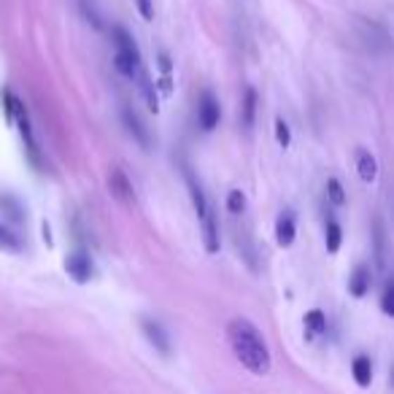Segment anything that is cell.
<instances>
[{
	"mask_svg": "<svg viewBox=\"0 0 394 394\" xmlns=\"http://www.w3.org/2000/svg\"><path fill=\"white\" fill-rule=\"evenodd\" d=\"M227 341L230 348L235 354V360L251 373V376H268L270 367H273V357H270V348L265 335L257 329L254 322L249 319H232L227 324Z\"/></svg>",
	"mask_w": 394,
	"mask_h": 394,
	"instance_id": "cell-1",
	"label": "cell"
},
{
	"mask_svg": "<svg viewBox=\"0 0 394 394\" xmlns=\"http://www.w3.org/2000/svg\"><path fill=\"white\" fill-rule=\"evenodd\" d=\"M111 41H114V63H117L119 73L127 76V79H138V73L143 70V57H140L136 38L124 27L114 25L111 27Z\"/></svg>",
	"mask_w": 394,
	"mask_h": 394,
	"instance_id": "cell-2",
	"label": "cell"
},
{
	"mask_svg": "<svg viewBox=\"0 0 394 394\" xmlns=\"http://www.w3.org/2000/svg\"><path fill=\"white\" fill-rule=\"evenodd\" d=\"M14 124L19 127V136H22V146L27 152V159L33 162L35 171H41V149H38V140H35L33 133V122H30V114H27V105L17 100V108H14Z\"/></svg>",
	"mask_w": 394,
	"mask_h": 394,
	"instance_id": "cell-3",
	"label": "cell"
},
{
	"mask_svg": "<svg viewBox=\"0 0 394 394\" xmlns=\"http://www.w3.org/2000/svg\"><path fill=\"white\" fill-rule=\"evenodd\" d=\"M219 119H222V108H219V100L214 92H203L200 100H197V124L203 133H211L219 127Z\"/></svg>",
	"mask_w": 394,
	"mask_h": 394,
	"instance_id": "cell-4",
	"label": "cell"
},
{
	"mask_svg": "<svg viewBox=\"0 0 394 394\" xmlns=\"http://www.w3.org/2000/svg\"><path fill=\"white\" fill-rule=\"evenodd\" d=\"M65 273L76 281V284H86V281H92V275H95V262L92 257L86 254V251H73L65 257Z\"/></svg>",
	"mask_w": 394,
	"mask_h": 394,
	"instance_id": "cell-5",
	"label": "cell"
},
{
	"mask_svg": "<svg viewBox=\"0 0 394 394\" xmlns=\"http://www.w3.org/2000/svg\"><path fill=\"white\" fill-rule=\"evenodd\" d=\"M140 332H143V338L155 346V351H159L162 357H168L171 354V335L165 332V327L159 324L157 319H149V316H143L140 319Z\"/></svg>",
	"mask_w": 394,
	"mask_h": 394,
	"instance_id": "cell-6",
	"label": "cell"
},
{
	"mask_svg": "<svg viewBox=\"0 0 394 394\" xmlns=\"http://www.w3.org/2000/svg\"><path fill=\"white\" fill-rule=\"evenodd\" d=\"M200 232H203V246H206L208 254H219L222 238H219V219H216L214 206L208 208L206 214L200 216Z\"/></svg>",
	"mask_w": 394,
	"mask_h": 394,
	"instance_id": "cell-7",
	"label": "cell"
},
{
	"mask_svg": "<svg viewBox=\"0 0 394 394\" xmlns=\"http://www.w3.org/2000/svg\"><path fill=\"white\" fill-rule=\"evenodd\" d=\"M122 122H124V127H127V133L136 138L138 143L143 146V149H152V133H149V127H146V122L138 117L136 108H130V105H124L122 108Z\"/></svg>",
	"mask_w": 394,
	"mask_h": 394,
	"instance_id": "cell-8",
	"label": "cell"
},
{
	"mask_svg": "<svg viewBox=\"0 0 394 394\" xmlns=\"http://www.w3.org/2000/svg\"><path fill=\"white\" fill-rule=\"evenodd\" d=\"M370 287H373V270H370V265H357L351 270V275H348V294L362 300L370 291Z\"/></svg>",
	"mask_w": 394,
	"mask_h": 394,
	"instance_id": "cell-9",
	"label": "cell"
},
{
	"mask_svg": "<svg viewBox=\"0 0 394 394\" xmlns=\"http://www.w3.org/2000/svg\"><path fill=\"white\" fill-rule=\"evenodd\" d=\"M294 235H297V222H294V214L291 211H281L278 219H275V243L281 249H287L294 243Z\"/></svg>",
	"mask_w": 394,
	"mask_h": 394,
	"instance_id": "cell-10",
	"label": "cell"
},
{
	"mask_svg": "<svg viewBox=\"0 0 394 394\" xmlns=\"http://www.w3.org/2000/svg\"><path fill=\"white\" fill-rule=\"evenodd\" d=\"M108 189H111V195L117 197V200H122L124 206H130L133 200H136V192H133V184L127 181V176H124V171H111V176H108Z\"/></svg>",
	"mask_w": 394,
	"mask_h": 394,
	"instance_id": "cell-11",
	"label": "cell"
},
{
	"mask_svg": "<svg viewBox=\"0 0 394 394\" xmlns=\"http://www.w3.org/2000/svg\"><path fill=\"white\" fill-rule=\"evenodd\" d=\"M303 329H306V341H310V343H316L319 338H324L327 335L324 310L310 308L308 313H306V319H303Z\"/></svg>",
	"mask_w": 394,
	"mask_h": 394,
	"instance_id": "cell-12",
	"label": "cell"
},
{
	"mask_svg": "<svg viewBox=\"0 0 394 394\" xmlns=\"http://www.w3.org/2000/svg\"><path fill=\"white\" fill-rule=\"evenodd\" d=\"M351 376H354V383H357V386L367 389V386L373 383V360H370L367 354H357V357L351 360Z\"/></svg>",
	"mask_w": 394,
	"mask_h": 394,
	"instance_id": "cell-13",
	"label": "cell"
},
{
	"mask_svg": "<svg viewBox=\"0 0 394 394\" xmlns=\"http://www.w3.org/2000/svg\"><path fill=\"white\" fill-rule=\"evenodd\" d=\"M254 117H257V89L246 86L243 105H240V124H243V130H251L254 127Z\"/></svg>",
	"mask_w": 394,
	"mask_h": 394,
	"instance_id": "cell-14",
	"label": "cell"
},
{
	"mask_svg": "<svg viewBox=\"0 0 394 394\" xmlns=\"http://www.w3.org/2000/svg\"><path fill=\"white\" fill-rule=\"evenodd\" d=\"M187 184H189V197H192V206H195V214H197V219L206 214L208 208H211V203H208L206 192H203V184L192 176V173H187Z\"/></svg>",
	"mask_w": 394,
	"mask_h": 394,
	"instance_id": "cell-15",
	"label": "cell"
},
{
	"mask_svg": "<svg viewBox=\"0 0 394 394\" xmlns=\"http://www.w3.org/2000/svg\"><path fill=\"white\" fill-rule=\"evenodd\" d=\"M357 173H360V178L365 184H373L378 178V162L376 157L370 155V152H357Z\"/></svg>",
	"mask_w": 394,
	"mask_h": 394,
	"instance_id": "cell-16",
	"label": "cell"
},
{
	"mask_svg": "<svg viewBox=\"0 0 394 394\" xmlns=\"http://www.w3.org/2000/svg\"><path fill=\"white\" fill-rule=\"evenodd\" d=\"M25 243L17 232L8 227L6 222H0V251H8V254H22Z\"/></svg>",
	"mask_w": 394,
	"mask_h": 394,
	"instance_id": "cell-17",
	"label": "cell"
},
{
	"mask_svg": "<svg viewBox=\"0 0 394 394\" xmlns=\"http://www.w3.org/2000/svg\"><path fill=\"white\" fill-rule=\"evenodd\" d=\"M138 86H140V95H143V100L149 105V111H159V98H157V84H152V79H149V73L146 70H140L138 73Z\"/></svg>",
	"mask_w": 394,
	"mask_h": 394,
	"instance_id": "cell-18",
	"label": "cell"
},
{
	"mask_svg": "<svg viewBox=\"0 0 394 394\" xmlns=\"http://www.w3.org/2000/svg\"><path fill=\"white\" fill-rule=\"evenodd\" d=\"M0 211H3V216L8 219V222H25V208L19 206L17 197H11V195H0Z\"/></svg>",
	"mask_w": 394,
	"mask_h": 394,
	"instance_id": "cell-19",
	"label": "cell"
},
{
	"mask_svg": "<svg viewBox=\"0 0 394 394\" xmlns=\"http://www.w3.org/2000/svg\"><path fill=\"white\" fill-rule=\"evenodd\" d=\"M324 243H327V251H329V254H338V251H341L343 227L335 222V219H327V224H324Z\"/></svg>",
	"mask_w": 394,
	"mask_h": 394,
	"instance_id": "cell-20",
	"label": "cell"
},
{
	"mask_svg": "<svg viewBox=\"0 0 394 394\" xmlns=\"http://www.w3.org/2000/svg\"><path fill=\"white\" fill-rule=\"evenodd\" d=\"M327 200L332 206H343L346 203V192H343V184L338 178H327Z\"/></svg>",
	"mask_w": 394,
	"mask_h": 394,
	"instance_id": "cell-21",
	"label": "cell"
},
{
	"mask_svg": "<svg viewBox=\"0 0 394 394\" xmlns=\"http://www.w3.org/2000/svg\"><path fill=\"white\" fill-rule=\"evenodd\" d=\"M381 310L394 319V275L386 281V287H383V291H381Z\"/></svg>",
	"mask_w": 394,
	"mask_h": 394,
	"instance_id": "cell-22",
	"label": "cell"
},
{
	"mask_svg": "<svg viewBox=\"0 0 394 394\" xmlns=\"http://www.w3.org/2000/svg\"><path fill=\"white\" fill-rule=\"evenodd\" d=\"M227 211L230 214H243L246 211V195L240 189H230V195H227Z\"/></svg>",
	"mask_w": 394,
	"mask_h": 394,
	"instance_id": "cell-23",
	"label": "cell"
},
{
	"mask_svg": "<svg viewBox=\"0 0 394 394\" xmlns=\"http://www.w3.org/2000/svg\"><path fill=\"white\" fill-rule=\"evenodd\" d=\"M275 140H278V146L281 149H289V143H291V130H289V124H287V119H275Z\"/></svg>",
	"mask_w": 394,
	"mask_h": 394,
	"instance_id": "cell-24",
	"label": "cell"
},
{
	"mask_svg": "<svg viewBox=\"0 0 394 394\" xmlns=\"http://www.w3.org/2000/svg\"><path fill=\"white\" fill-rule=\"evenodd\" d=\"M17 95L8 89V86H3V111H6V119L8 124H14V108H17Z\"/></svg>",
	"mask_w": 394,
	"mask_h": 394,
	"instance_id": "cell-25",
	"label": "cell"
},
{
	"mask_svg": "<svg viewBox=\"0 0 394 394\" xmlns=\"http://www.w3.org/2000/svg\"><path fill=\"white\" fill-rule=\"evenodd\" d=\"M136 6L143 19H155V6H152V0H136Z\"/></svg>",
	"mask_w": 394,
	"mask_h": 394,
	"instance_id": "cell-26",
	"label": "cell"
},
{
	"mask_svg": "<svg viewBox=\"0 0 394 394\" xmlns=\"http://www.w3.org/2000/svg\"><path fill=\"white\" fill-rule=\"evenodd\" d=\"M159 70H162V76H171V57H168V52H159Z\"/></svg>",
	"mask_w": 394,
	"mask_h": 394,
	"instance_id": "cell-27",
	"label": "cell"
},
{
	"mask_svg": "<svg viewBox=\"0 0 394 394\" xmlns=\"http://www.w3.org/2000/svg\"><path fill=\"white\" fill-rule=\"evenodd\" d=\"M41 232H44V240H46V246H54V240H52V227H49V222L41 224Z\"/></svg>",
	"mask_w": 394,
	"mask_h": 394,
	"instance_id": "cell-28",
	"label": "cell"
},
{
	"mask_svg": "<svg viewBox=\"0 0 394 394\" xmlns=\"http://www.w3.org/2000/svg\"><path fill=\"white\" fill-rule=\"evenodd\" d=\"M389 386L394 389V367H392V376H389Z\"/></svg>",
	"mask_w": 394,
	"mask_h": 394,
	"instance_id": "cell-29",
	"label": "cell"
}]
</instances>
